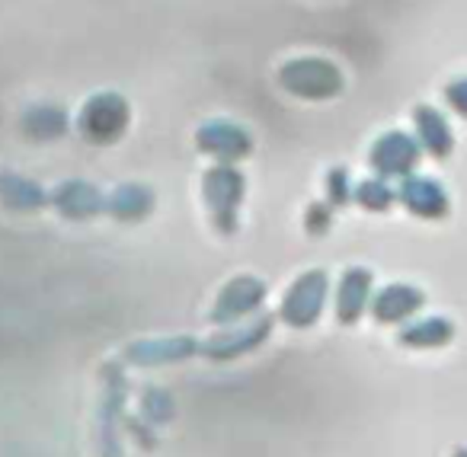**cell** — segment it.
<instances>
[{"label": "cell", "mask_w": 467, "mask_h": 457, "mask_svg": "<svg viewBox=\"0 0 467 457\" xmlns=\"http://www.w3.org/2000/svg\"><path fill=\"white\" fill-rule=\"evenodd\" d=\"M125 397L129 378L116 365L103 368V397H99V451L119 457V425H125Z\"/></svg>", "instance_id": "1"}, {"label": "cell", "mask_w": 467, "mask_h": 457, "mask_svg": "<svg viewBox=\"0 0 467 457\" xmlns=\"http://www.w3.org/2000/svg\"><path fill=\"white\" fill-rule=\"evenodd\" d=\"M202 355V339L192 336H173V339H141L131 342L122 352V361L131 368H163V365H180Z\"/></svg>", "instance_id": "2"}, {"label": "cell", "mask_w": 467, "mask_h": 457, "mask_svg": "<svg viewBox=\"0 0 467 457\" xmlns=\"http://www.w3.org/2000/svg\"><path fill=\"white\" fill-rule=\"evenodd\" d=\"M273 333V320L263 317V320L250 323V327L241 329H224V333H214L212 339L202 342V355L208 361H234L241 358V355H250L263 346Z\"/></svg>", "instance_id": "3"}, {"label": "cell", "mask_w": 467, "mask_h": 457, "mask_svg": "<svg viewBox=\"0 0 467 457\" xmlns=\"http://www.w3.org/2000/svg\"><path fill=\"white\" fill-rule=\"evenodd\" d=\"M320 301H324V282H320V275H305V282H298L285 295L282 320L295 329L311 327V323L320 317Z\"/></svg>", "instance_id": "4"}, {"label": "cell", "mask_w": 467, "mask_h": 457, "mask_svg": "<svg viewBox=\"0 0 467 457\" xmlns=\"http://www.w3.org/2000/svg\"><path fill=\"white\" fill-rule=\"evenodd\" d=\"M263 295H266V288H263L260 282H254V278H241V282L227 285V288L221 291L218 304H214L212 320L214 323H234V320H241L244 314H250V310L260 307Z\"/></svg>", "instance_id": "5"}, {"label": "cell", "mask_w": 467, "mask_h": 457, "mask_svg": "<svg viewBox=\"0 0 467 457\" xmlns=\"http://www.w3.org/2000/svg\"><path fill=\"white\" fill-rule=\"evenodd\" d=\"M141 419L150 425H167L173 419V400L161 387H144L141 390Z\"/></svg>", "instance_id": "6"}]
</instances>
